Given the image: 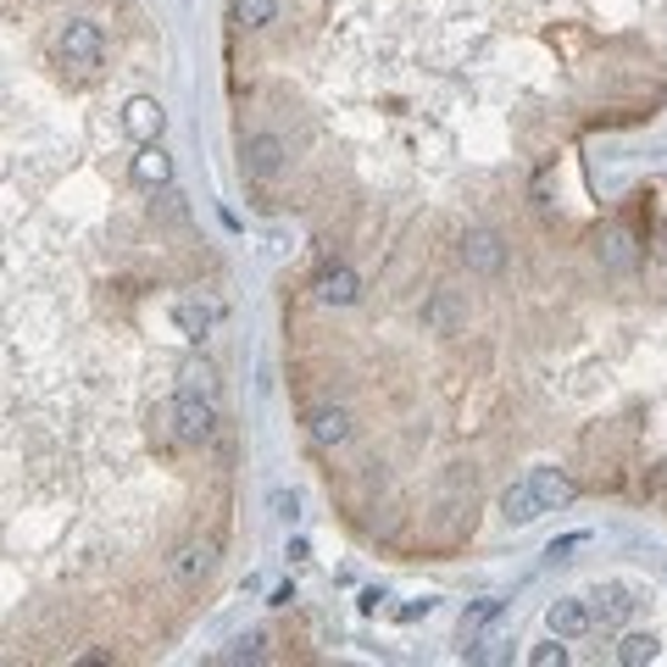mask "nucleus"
I'll return each instance as SVG.
<instances>
[{
  "label": "nucleus",
  "instance_id": "7ed1b4c3",
  "mask_svg": "<svg viewBox=\"0 0 667 667\" xmlns=\"http://www.w3.org/2000/svg\"><path fill=\"white\" fill-rule=\"evenodd\" d=\"M595 261L606 267V273H634L639 267V234L628 228V223H612V228H601V239H595Z\"/></svg>",
  "mask_w": 667,
  "mask_h": 667
},
{
  "label": "nucleus",
  "instance_id": "6ab92c4d",
  "mask_svg": "<svg viewBox=\"0 0 667 667\" xmlns=\"http://www.w3.org/2000/svg\"><path fill=\"white\" fill-rule=\"evenodd\" d=\"M529 661H534V667H562V661H567V639H556V634H551V645H540Z\"/></svg>",
  "mask_w": 667,
  "mask_h": 667
},
{
  "label": "nucleus",
  "instance_id": "0eeeda50",
  "mask_svg": "<svg viewBox=\"0 0 667 667\" xmlns=\"http://www.w3.org/2000/svg\"><path fill=\"white\" fill-rule=\"evenodd\" d=\"M545 628H551L556 639H584V634L595 628V612H589V601H584V595H562V601H551Z\"/></svg>",
  "mask_w": 667,
  "mask_h": 667
},
{
  "label": "nucleus",
  "instance_id": "a211bd4d",
  "mask_svg": "<svg viewBox=\"0 0 667 667\" xmlns=\"http://www.w3.org/2000/svg\"><path fill=\"white\" fill-rule=\"evenodd\" d=\"M278 18V0H234V23L239 29H267Z\"/></svg>",
  "mask_w": 667,
  "mask_h": 667
},
{
  "label": "nucleus",
  "instance_id": "aec40b11",
  "mask_svg": "<svg viewBox=\"0 0 667 667\" xmlns=\"http://www.w3.org/2000/svg\"><path fill=\"white\" fill-rule=\"evenodd\" d=\"M267 501H273V512H278L284 523H295V517H300V501H295V495H284V490H273Z\"/></svg>",
  "mask_w": 667,
  "mask_h": 667
},
{
  "label": "nucleus",
  "instance_id": "f257e3e1",
  "mask_svg": "<svg viewBox=\"0 0 667 667\" xmlns=\"http://www.w3.org/2000/svg\"><path fill=\"white\" fill-rule=\"evenodd\" d=\"M167 423H173V440H178V445H189V451L212 445V440H217V396L184 384V390L173 396V407H167Z\"/></svg>",
  "mask_w": 667,
  "mask_h": 667
},
{
  "label": "nucleus",
  "instance_id": "2eb2a0df",
  "mask_svg": "<svg viewBox=\"0 0 667 667\" xmlns=\"http://www.w3.org/2000/svg\"><path fill=\"white\" fill-rule=\"evenodd\" d=\"M501 612H506V601H501V595H484V601H473V606L462 612V639H479L484 628H495V623H501Z\"/></svg>",
  "mask_w": 667,
  "mask_h": 667
},
{
  "label": "nucleus",
  "instance_id": "ddd939ff",
  "mask_svg": "<svg viewBox=\"0 0 667 667\" xmlns=\"http://www.w3.org/2000/svg\"><path fill=\"white\" fill-rule=\"evenodd\" d=\"M529 484H534V495H540V506L545 512H556V506H567L578 490H573V479L562 473V468H534L529 473Z\"/></svg>",
  "mask_w": 667,
  "mask_h": 667
},
{
  "label": "nucleus",
  "instance_id": "f03ea898",
  "mask_svg": "<svg viewBox=\"0 0 667 667\" xmlns=\"http://www.w3.org/2000/svg\"><path fill=\"white\" fill-rule=\"evenodd\" d=\"M57 57H62L68 68L95 73V68H101V57H106V34H101L95 23H68V29L57 34Z\"/></svg>",
  "mask_w": 667,
  "mask_h": 667
},
{
  "label": "nucleus",
  "instance_id": "412c9836",
  "mask_svg": "<svg viewBox=\"0 0 667 667\" xmlns=\"http://www.w3.org/2000/svg\"><path fill=\"white\" fill-rule=\"evenodd\" d=\"M578 545H589V534L578 529V534H562V540H551V551L545 556H567V551H578Z\"/></svg>",
  "mask_w": 667,
  "mask_h": 667
},
{
  "label": "nucleus",
  "instance_id": "393cba45",
  "mask_svg": "<svg viewBox=\"0 0 667 667\" xmlns=\"http://www.w3.org/2000/svg\"><path fill=\"white\" fill-rule=\"evenodd\" d=\"M289 601H295V584H273L267 589V606H289Z\"/></svg>",
  "mask_w": 667,
  "mask_h": 667
},
{
  "label": "nucleus",
  "instance_id": "f8f14e48",
  "mask_svg": "<svg viewBox=\"0 0 667 667\" xmlns=\"http://www.w3.org/2000/svg\"><path fill=\"white\" fill-rule=\"evenodd\" d=\"M162 123H167V112L151 101V95H140V101H129V112H123V129L140 140V145H151L156 134H162Z\"/></svg>",
  "mask_w": 667,
  "mask_h": 667
},
{
  "label": "nucleus",
  "instance_id": "9d476101",
  "mask_svg": "<svg viewBox=\"0 0 667 667\" xmlns=\"http://www.w3.org/2000/svg\"><path fill=\"white\" fill-rule=\"evenodd\" d=\"M306 434H311V445H322V451L346 445V440H351V412H346V407H311Z\"/></svg>",
  "mask_w": 667,
  "mask_h": 667
},
{
  "label": "nucleus",
  "instance_id": "f3484780",
  "mask_svg": "<svg viewBox=\"0 0 667 667\" xmlns=\"http://www.w3.org/2000/svg\"><path fill=\"white\" fill-rule=\"evenodd\" d=\"M134 173H140L145 184H167V178H173V162H167V151H162V145L151 140V145L140 151V162H134Z\"/></svg>",
  "mask_w": 667,
  "mask_h": 667
},
{
  "label": "nucleus",
  "instance_id": "1a4fd4ad",
  "mask_svg": "<svg viewBox=\"0 0 667 667\" xmlns=\"http://www.w3.org/2000/svg\"><path fill=\"white\" fill-rule=\"evenodd\" d=\"M423 322H429L434 334H462V328H468V300H462V289H434V295L423 300Z\"/></svg>",
  "mask_w": 667,
  "mask_h": 667
},
{
  "label": "nucleus",
  "instance_id": "b1692460",
  "mask_svg": "<svg viewBox=\"0 0 667 667\" xmlns=\"http://www.w3.org/2000/svg\"><path fill=\"white\" fill-rule=\"evenodd\" d=\"M261 656V634H250V639H239V650H234V661H256Z\"/></svg>",
  "mask_w": 667,
  "mask_h": 667
},
{
  "label": "nucleus",
  "instance_id": "6e6552de",
  "mask_svg": "<svg viewBox=\"0 0 667 667\" xmlns=\"http://www.w3.org/2000/svg\"><path fill=\"white\" fill-rule=\"evenodd\" d=\"M217 317H223V306L206 300V295H178L173 300V322H178L184 340H206V334L217 328Z\"/></svg>",
  "mask_w": 667,
  "mask_h": 667
},
{
  "label": "nucleus",
  "instance_id": "9b49d317",
  "mask_svg": "<svg viewBox=\"0 0 667 667\" xmlns=\"http://www.w3.org/2000/svg\"><path fill=\"white\" fill-rule=\"evenodd\" d=\"M212 562H217V545H212V540H189V545L173 551V578H178V584H195V578L212 573Z\"/></svg>",
  "mask_w": 667,
  "mask_h": 667
},
{
  "label": "nucleus",
  "instance_id": "5701e85b",
  "mask_svg": "<svg viewBox=\"0 0 667 667\" xmlns=\"http://www.w3.org/2000/svg\"><path fill=\"white\" fill-rule=\"evenodd\" d=\"M384 601H390L384 589H362V601H357V606H362V617H373V612H384Z\"/></svg>",
  "mask_w": 667,
  "mask_h": 667
},
{
  "label": "nucleus",
  "instance_id": "dca6fc26",
  "mask_svg": "<svg viewBox=\"0 0 667 667\" xmlns=\"http://www.w3.org/2000/svg\"><path fill=\"white\" fill-rule=\"evenodd\" d=\"M656 650H661V639L634 628V634H623V639H617V650H612V656H617L623 667H645V661H656Z\"/></svg>",
  "mask_w": 667,
  "mask_h": 667
},
{
  "label": "nucleus",
  "instance_id": "4be33fe9",
  "mask_svg": "<svg viewBox=\"0 0 667 667\" xmlns=\"http://www.w3.org/2000/svg\"><path fill=\"white\" fill-rule=\"evenodd\" d=\"M429 612H434V601L423 595V601H407V606H401L396 617H401V623H418V617H429Z\"/></svg>",
  "mask_w": 667,
  "mask_h": 667
},
{
  "label": "nucleus",
  "instance_id": "4468645a",
  "mask_svg": "<svg viewBox=\"0 0 667 667\" xmlns=\"http://www.w3.org/2000/svg\"><path fill=\"white\" fill-rule=\"evenodd\" d=\"M540 512H545V506H540V495H534V484H529V479H517V484H506V490H501V517H506V523H517V529H523V523H534Z\"/></svg>",
  "mask_w": 667,
  "mask_h": 667
},
{
  "label": "nucleus",
  "instance_id": "423d86ee",
  "mask_svg": "<svg viewBox=\"0 0 667 667\" xmlns=\"http://www.w3.org/2000/svg\"><path fill=\"white\" fill-rule=\"evenodd\" d=\"M239 162H245V173H250V178H278V173H284V162H289V145H284L278 134H250V140H245V151H239Z\"/></svg>",
  "mask_w": 667,
  "mask_h": 667
},
{
  "label": "nucleus",
  "instance_id": "39448f33",
  "mask_svg": "<svg viewBox=\"0 0 667 667\" xmlns=\"http://www.w3.org/2000/svg\"><path fill=\"white\" fill-rule=\"evenodd\" d=\"M311 289H317V300H322V306H357L362 278H357L346 261H322V267H317V278H311Z\"/></svg>",
  "mask_w": 667,
  "mask_h": 667
},
{
  "label": "nucleus",
  "instance_id": "20e7f679",
  "mask_svg": "<svg viewBox=\"0 0 667 667\" xmlns=\"http://www.w3.org/2000/svg\"><path fill=\"white\" fill-rule=\"evenodd\" d=\"M462 261H468V273L495 278V273L506 267V245H501V234H495V228H468V234H462Z\"/></svg>",
  "mask_w": 667,
  "mask_h": 667
}]
</instances>
